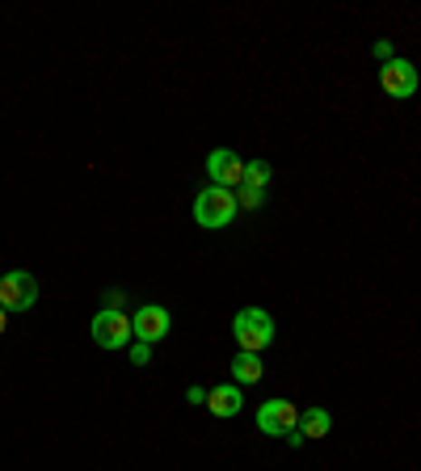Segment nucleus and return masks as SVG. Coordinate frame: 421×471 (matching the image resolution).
Instances as JSON below:
<instances>
[{
  "instance_id": "nucleus-1",
  "label": "nucleus",
  "mask_w": 421,
  "mask_h": 471,
  "mask_svg": "<svg viewBox=\"0 0 421 471\" xmlns=\"http://www.w3.org/2000/svg\"><path fill=\"white\" fill-rule=\"evenodd\" d=\"M236 190H224V185H206L198 198H194V223L206 231L215 228H228L232 219H236Z\"/></svg>"
},
{
  "instance_id": "nucleus-2",
  "label": "nucleus",
  "mask_w": 421,
  "mask_h": 471,
  "mask_svg": "<svg viewBox=\"0 0 421 471\" xmlns=\"http://www.w3.org/2000/svg\"><path fill=\"white\" fill-rule=\"evenodd\" d=\"M232 337H236V345L244 353H262L274 341V316L265 312V307H244L232 320Z\"/></svg>"
},
{
  "instance_id": "nucleus-3",
  "label": "nucleus",
  "mask_w": 421,
  "mask_h": 471,
  "mask_svg": "<svg viewBox=\"0 0 421 471\" xmlns=\"http://www.w3.org/2000/svg\"><path fill=\"white\" fill-rule=\"evenodd\" d=\"M89 333H93L97 350H127V345L135 341V325L122 307H101V312L93 316Z\"/></svg>"
},
{
  "instance_id": "nucleus-4",
  "label": "nucleus",
  "mask_w": 421,
  "mask_h": 471,
  "mask_svg": "<svg viewBox=\"0 0 421 471\" xmlns=\"http://www.w3.org/2000/svg\"><path fill=\"white\" fill-rule=\"evenodd\" d=\"M38 303V278L30 269H9L0 278V307L5 312H30Z\"/></svg>"
},
{
  "instance_id": "nucleus-5",
  "label": "nucleus",
  "mask_w": 421,
  "mask_h": 471,
  "mask_svg": "<svg viewBox=\"0 0 421 471\" xmlns=\"http://www.w3.org/2000/svg\"><path fill=\"white\" fill-rule=\"evenodd\" d=\"M300 417L303 412L291 404V400L274 396V400H265L262 409H257V429H262L265 438H287L300 429Z\"/></svg>"
},
{
  "instance_id": "nucleus-6",
  "label": "nucleus",
  "mask_w": 421,
  "mask_h": 471,
  "mask_svg": "<svg viewBox=\"0 0 421 471\" xmlns=\"http://www.w3.org/2000/svg\"><path fill=\"white\" fill-rule=\"evenodd\" d=\"M131 325H135V341L157 345V341H165L168 333H173V312L160 307V303H144V307L131 316Z\"/></svg>"
},
{
  "instance_id": "nucleus-7",
  "label": "nucleus",
  "mask_w": 421,
  "mask_h": 471,
  "mask_svg": "<svg viewBox=\"0 0 421 471\" xmlns=\"http://www.w3.org/2000/svg\"><path fill=\"white\" fill-rule=\"evenodd\" d=\"M417 68H413L409 60H388L384 68H379V89H384L388 97H397V101H405V97L417 93Z\"/></svg>"
},
{
  "instance_id": "nucleus-8",
  "label": "nucleus",
  "mask_w": 421,
  "mask_h": 471,
  "mask_svg": "<svg viewBox=\"0 0 421 471\" xmlns=\"http://www.w3.org/2000/svg\"><path fill=\"white\" fill-rule=\"evenodd\" d=\"M206 173H211V185H224V190H241L244 185V160L232 147H215L206 156Z\"/></svg>"
},
{
  "instance_id": "nucleus-9",
  "label": "nucleus",
  "mask_w": 421,
  "mask_h": 471,
  "mask_svg": "<svg viewBox=\"0 0 421 471\" xmlns=\"http://www.w3.org/2000/svg\"><path fill=\"white\" fill-rule=\"evenodd\" d=\"M206 409H211V417H219V421H228V417H236V412L244 409V391L236 383H219L206 391Z\"/></svg>"
},
{
  "instance_id": "nucleus-10",
  "label": "nucleus",
  "mask_w": 421,
  "mask_h": 471,
  "mask_svg": "<svg viewBox=\"0 0 421 471\" xmlns=\"http://www.w3.org/2000/svg\"><path fill=\"white\" fill-rule=\"evenodd\" d=\"M265 375V366H262V353H236L232 358V379H236V387H253V383H262Z\"/></svg>"
},
{
  "instance_id": "nucleus-11",
  "label": "nucleus",
  "mask_w": 421,
  "mask_h": 471,
  "mask_svg": "<svg viewBox=\"0 0 421 471\" xmlns=\"http://www.w3.org/2000/svg\"><path fill=\"white\" fill-rule=\"evenodd\" d=\"M329 429H333V417H329L325 409H308L300 417V434L312 438V442H316V438H329Z\"/></svg>"
},
{
  "instance_id": "nucleus-12",
  "label": "nucleus",
  "mask_w": 421,
  "mask_h": 471,
  "mask_svg": "<svg viewBox=\"0 0 421 471\" xmlns=\"http://www.w3.org/2000/svg\"><path fill=\"white\" fill-rule=\"evenodd\" d=\"M270 177H274L270 160H244V185H249V190H262V193H265Z\"/></svg>"
},
{
  "instance_id": "nucleus-13",
  "label": "nucleus",
  "mask_w": 421,
  "mask_h": 471,
  "mask_svg": "<svg viewBox=\"0 0 421 471\" xmlns=\"http://www.w3.org/2000/svg\"><path fill=\"white\" fill-rule=\"evenodd\" d=\"M262 203H265L262 190H249V185H241V190H236V206H244V211H257Z\"/></svg>"
},
{
  "instance_id": "nucleus-14",
  "label": "nucleus",
  "mask_w": 421,
  "mask_h": 471,
  "mask_svg": "<svg viewBox=\"0 0 421 471\" xmlns=\"http://www.w3.org/2000/svg\"><path fill=\"white\" fill-rule=\"evenodd\" d=\"M131 363H135V366H148V363H152V345H148V341H131Z\"/></svg>"
},
{
  "instance_id": "nucleus-15",
  "label": "nucleus",
  "mask_w": 421,
  "mask_h": 471,
  "mask_svg": "<svg viewBox=\"0 0 421 471\" xmlns=\"http://www.w3.org/2000/svg\"><path fill=\"white\" fill-rule=\"evenodd\" d=\"M371 55H375V60H379V68H384L388 60H397V55H392V42H375V47H371Z\"/></svg>"
},
{
  "instance_id": "nucleus-16",
  "label": "nucleus",
  "mask_w": 421,
  "mask_h": 471,
  "mask_svg": "<svg viewBox=\"0 0 421 471\" xmlns=\"http://www.w3.org/2000/svg\"><path fill=\"white\" fill-rule=\"evenodd\" d=\"M186 400H190V404H206V387H190V391H186Z\"/></svg>"
},
{
  "instance_id": "nucleus-17",
  "label": "nucleus",
  "mask_w": 421,
  "mask_h": 471,
  "mask_svg": "<svg viewBox=\"0 0 421 471\" xmlns=\"http://www.w3.org/2000/svg\"><path fill=\"white\" fill-rule=\"evenodd\" d=\"M5 328H9V312L0 307V337H5Z\"/></svg>"
},
{
  "instance_id": "nucleus-18",
  "label": "nucleus",
  "mask_w": 421,
  "mask_h": 471,
  "mask_svg": "<svg viewBox=\"0 0 421 471\" xmlns=\"http://www.w3.org/2000/svg\"><path fill=\"white\" fill-rule=\"evenodd\" d=\"M0 278H5V274H0Z\"/></svg>"
}]
</instances>
